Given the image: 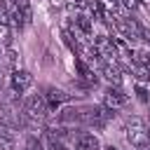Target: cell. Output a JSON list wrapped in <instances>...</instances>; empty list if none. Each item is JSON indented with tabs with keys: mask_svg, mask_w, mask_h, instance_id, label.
<instances>
[{
	"mask_svg": "<svg viewBox=\"0 0 150 150\" xmlns=\"http://www.w3.org/2000/svg\"><path fill=\"white\" fill-rule=\"evenodd\" d=\"M127 141L134 148H138V150H143L150 143V129H148V124L141 117H131L127 122Z\"/></svg>",
	"mask_w": 150,
	"mask_h": 150,
	"instance_id": "6da1fadb",
	"label": "cell"
},
{
	"mask_svg": "<svg viewBox=\"0 0 150 150\" xmlns=\"http://www.w3.org/2000/svg\"><path fill=\"white\" fill-rule=\"evenodd\" d=\"M47 112H49V108H47V101H45L42 94H30V96L23 101V112H21V115H26L28 120L42 122V120L47 117Z\"/></svg>",
	"mask_w": 150,
	"mask_h": 150,
	"instance_id": "7a4b0ae2",
	"label": "cell"
},
{
	"mask_svg": "<svg viewBox=\"0 0 150 150\" xmlns=\"http://www.w3.org/2000/svg\"><path fill=\"white\" fill-rule=\"evenodd\" d=\"M33 87V75L28 70H21V68H14L12 70V94H23Z\"/></svg>",
	"mask_w": 150,
	"mask_h": 150,
	"instance_id": "3957f363",
	"label": "cell"
},
{
	"mask_svg": "<svg viewBox=\"0 0 150 150\" xmlns=\"http://www.w3.org/2000/svg\"><path fill=\"white\" fill-rule=\"evenodd\" d=\"M42 96H45V101H47V108H49V110L61 108L63 103H68V101L73 98V94H66L63 89H56V87H47Z\"/></svg>",
	"mask_w": 150,
	"mask_h": 150,
	"instance_id": "277c9868",
	"label": "cell"
},
{
	"mask_svg": "<svg viewBox=\"0 0 150 150\" xmlns=\"http://www.w3.org/2000/svg\"><path fill=\"white\" fill-rule=\"evenodd\" d=\"M103 105L110 108V110H117V108L127 105V94L120 87H108L105 94H103Z\"/></svg>",
	"mask_w": 150,
	"mask_h": 150,
	"instance_id": "5b68a950",
	"label": "cell"
},
{
	"mask_svg": "<svg viewBox=\"0 0 150 150\" xmlns=\"http://www.w3.org/2000/svg\"><path fill=\"white\" fill-rule=\"evenodd\" d=\"M73 148L75 150H101V143H98V138L94 134L80 131V134L73 136Z\"/></svg>",
	"mask_w": 150,
	"mask_h": 150,
	"instance_id": "8992f818",
	"label": "cell"
},
{
	"mask_svg": "<svg viewBox=\"0 0 150 150\" xmlns=\"http://www.w3.org/2000/svg\"><path fill=\"white\" fill-rule=\"evenodd\" d=\"M0 124L2 127H21V112L14 110V105L9 103H2L0 105Z\"/></svg>",
	"mask_w": 150,
	"mask_h": 150,
	"instance_id": "52a82bcc",
	"label": "cell"
},
{
	"mask_svg": "<svg viewBox=\"0 0 150 150\" xmlns=\"http://www.w3.org/2000/svg\"><path fill=\"white\" fill-rule=\"evenodd\" d=\"M59 122H61V124H82V122H87V110L63 108V110L59 112Z\"/></svg>",
	"mask_w": 150,
	"mask_h": 150,
	"instance_id": "ba28073f",
	"label": "cell"
},
{
	"mask_svg": "<svg viewBox=\"0 0 150 150\" xmlns=\"http://www.w3.org/2000/svg\"><path fill=\"white\" fill-rule=\"evenodd\" d=\"M101 75L105 82H110V87H120V82H122L120 63H101Z\"/></svg>",
	"mask_w": 150,
	"mask_h": 150,
	"instance_id": "9c48e42d",
	"label": "cell"
},
{
	"mask_svg": "<svg viewBox=\"0 0 150 150\" xmlns=\"http://www.w3.org/2000/svg\"><path fill=\"white\" fill-rule=\"evenodd\" d=\"M14 143H16V138L9 131V127L0 124V150H14Z\"/></svg>",
	"mask_w": 150,
	"mask_h": 150,
	"instance_id": "30bf717a",
	"label": "cell"
},
{
	"mask_svg": "<svg viewBox=\"0 0 150 150\" xmlns=\"http://www.w3.org/2000/svg\"><path fill=\"white\" fill-rule=\"evenodd\" d=\"M131 70H134V77H136L138 84H150V68H145V66H136V63L131 61Z\"/></svg>",
	"mask_w": 150,
	"mask_h": 150,
	"instance_id": "8fae6325",
	"label": "cell"
},
{
	"mask_svg": "<svg viewBox=\"0 0 150 150\" xmlns=\"http://www.w3.org/2000/svg\"><path fill=\"white\" fill-rule=\"evenodd\" d=\"M9 47L12 45V28H9V23H0V47Z\"/></svg>",
	"mask_w": 150,
	"mask_h": 150,
	"instance_id": "7c38bea8",
	"label": "cell"
},
{
	"mask_svg": "<svg viewBox=\"0 0 150 150\" xmlns=\"http://www.w3.org/2000/svg\"><path fill=\"white\" fill-rule=\"evenodd\" d=\"M47 150H68V148L63 145V141H59L52 134H47Z\"/></svg>",
	"mask_w": 150,
	"mask_h": 150,
	"instance_id": "4fadbf2b",
	"label": "cell"
},
{
	"mask_svg": "<svg viewBox=\"0 0 150 150\" xmlns=\"http://www.w3.org/2000/svg\"><path fill=\"white\" fill-rule=\"evenodd\" d=\"M101 5H103V9H108V12H115V9L120 7V0H101Z\"/></svg>",
	"mask_w": 150,
	"mask_h": 150,
	"instance_id": "5bb4252c",
	"label": "cell"
},
{
	"mask_svg": "<svg viewBox=\"0 0 150 150\" xmlns=\"http://www.w3.org/2000/svg\"><path fill=\"white\" fill-rule=\"evenodd\" d=\"M7 63L14 68V63H16V52L14 49H7Z\"/></svg>",
	"mask_w": 150,
	"mask_h": 150,
	"instance_id": "9a60e30c",
	"label": "cell"
},
{
	"mask_svg": "<svg viewBox=\"0 0 150 150\" xmlns=\"http://www.w3.org/2000/svg\"><path fill=\"white\" fill-rule=\"evenodd\" d=\"M120 5H124L127 9H136V5H138V2H136V0H120Z\"/></svg>",
	"mask_w": 150,
	"mask_h": 150,
	"instance_id": "2e32d148",
	"label": "cell"
},
{
	"mask_svg": "<svg viewBox=\"0 0 150 150\" xmlns=\"http://www.w3.org/2000/svg\"><path fill=\"white\" fill-rule=\"evenodd\" d=\"M141 2H143V5H145V7H150V0H141Z\"/></svg>",
	"mask_w": 150,
	"mask_h": 150,
	"instance_id": "e0dca14e",
	"label": "cell"
},
{
	"mask_svg": "<svg viewBox=\"0 0 150 150\" xmlns=\"http://www.w3.org/2000/svg\"><path fill=\"white\" fill-rule=\"evenodd\" d=\"M105 150H117V148H112V145H108V148H105Z\"/></svg>",
	"mask_w": 150,
	"mask_h": 150,
	"instance_id": "ac0fdd59",
	"label": "cell"
},
{
	"mask_svg": "<svg viewBox=\"0 0 150 150\" xmlns=\"http://www.w3.org/2000/svg\"><path fill=\"white\" fill-rule=\"evenodd\" d=\"M0 54H2V49H0Z\"/></svg>",
	"mask_w": 150,
	"mask_h": 150,
	"instance_id": "d6986e66",
	"label": "cell"
},
{
	"mask_svg": "<svg viewBox=\"0 0 150 150\" xmlns=\"http://www.w3.org/2000/svg\"><path fill=\"white\" fill-rule=\"evenodd\" d=\"M12 2H16V0H12Z\"/></svg>",
	"mask_w": 150,
	"mask_h": 150,
	"instance_id": "ffe728a7",
	"label": "cell"
}]
</instances>
